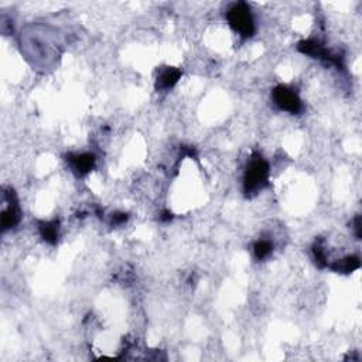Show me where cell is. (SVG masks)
Masks as SVG:
<instances>
[{
	"label": "cell",
	"instance_id": "6da1fadb",
	"mask_svg": "<svg viewBox=\"0 0 362 362\" xmlns=\"http://www.w3.org/2000/svg\"><path fill=\"white\" fill-rule=\"evenodd\" d=\"M269 174V166L260 156L252 159L245 173V191L254 193L262 188L267 181Z\"/></svg>",
	"mask_w": 362,
	"mask_h": 362
},
{
	"label": "cell",
	"instance_id": "7a4b0ae2",
	"mask_svg": "<svg viewBox=\"0 0 362 362\" xmlns=\"http://www.w3.org/2000/svg\"><path fill=\"white\" fill-rule=\"evenodd\" d=\"M228 21L232 29L243 37H251L255 31V25L249 7L245 3H236L228 12Z\"/></svg>",
	"mask_w": 362,
	"mask_h": 362
},
{
	"label": "cell",
	"instance_id": "3957f363",
	"mask_svg": "<svg viewBox=\"0 0 362 362\" xmlns=\"http://www.w3.org/2000/svg\"><path fill=\"white\" fill-rule=\"evenodd\" d=\"M273 99L279 108L287 110L290 114H299L302 109V102L297 97V94H295V90L282 86V85L273 90Z\"/></svg>",
	"mask_w": 362,
	"mask_h": 362
},
{
	"label": "cell",
	"instance_id": "277c9868",
	"mask_svg": "<svg viewBox=\"0 0 362 362\" xmlns=\"http://www.w3.org/2000/svg\"><path fill=\"white\" fill-rule=\"evenodd\" d=\"M70 162L73 163L74 169L79 171L81 174H85V173H89L90 170L94 169L95 157H94V154H89V153L75 154V156H70Z\"/></svg>",
	"mask_w": 362,
	"mask_h": 362
},
{
	"label": "cell",
	"instance_id": "5b68a950",
	"mask_svg": "<svg viewBox=\"0 0 362 362\" xmlns=\"http://www.w3.org/2000/svg\"><path fill=\"white\" fill-rule=\"evenodd\" d=\"M361 266L359 259L356 256H348L343 260H338L331 266L332 270L338 272V273H351V272L356 270Z\"/></svg>",
	"mask_w": 362,
	"mask_h": 362
},
{
	"label": "cell",
	"instance_id": "8992f818",
	"mask_svg": "<svg viewBox=\"0 0 362 362\" xmlns=\"http://www.w3.org/2000/svg\"><path fill=\"white\" fill-rule=\"evenodd\" d=\"M181 71L177 68H167L162 75H160V86L162 88H171L173 85L177 84V81L180 79Z\"/></svg>",
	"mask_w": 362,
	"mask_h": 362
},
{
	"label": "cell",
	"instance_id": "52a82bcc",
	"mask_svg": "<svg viewBox=\"0 0 362 362\" xmlns=\"http://www.w3.org/2000/svg\"><path fill=\"white\" fill-rule=\"evenodd\" d=\"M40 234L44 241L49 243H55L58 239V222H46L40 227Z\"/></svg>",
	"mask_w": 362,
	"mask_h": 362
},
{
	"label": "cell",
	"instance_id": "ba28073f",
	"mask_svg": "<svg viewBox=\"0 0 362 362\" xmlns=\"http://www.w3.org/2000/svg\"><path fill=\"white\" fill-rule=\"evenodd\" d=\"M18 221V215H17V210L16 207L12 206L10 208H7L6 211L2 214V227L3 230H7V228H12L14 227Z\"/></svg>",
	"mask_w": 362,
	"mask_h": 362
},
{
	"label": "cell",
	"instance_id": "9c48e42d",
	"mask_svg": "<svg viewBox=\"0 0 362 362\" xmlns=\"http://www.w3.org/2000/svg\"><path fill=\"white\" fill-rule=\"evenodd\" d=\"M272 249H273V246H272L270 242L259 241V242H256V245H255V255H256V258H258V259H265L266 256H269V255H270Z\"/></svg>",
	"mask_w": 362,
	"mask_h": 362
},
{
	"label": "cell",
	"instance_id": "30bf717a",
	"mask_svg": "<svg viewBox=\"0 0 362 362\" xmlns=\"http://www.w3.org/2000/svg\"><path fill=\"white\" fill-rule=\"evenodd\" d=\"M314 255H315V260H317V263L320 266H326L327 262H326V255H324V252H323V247L321 246H314Z\"/></svg>",
	"mask_w": 362,
	"mask_h": 362
},
{
	"label": "cell",
	"instance_id": "8fae6325",
	"mask_svg": "<svg viewBox=\"0 0 362 362\" xmlns=\"http://www.w3.org/2000/svg\"><path fill=\"white\" fill-rule=\"evenodd\" d=\"M126 214H116L115 218H114V222L115 223H122L126 221Z\"/></svg>",
	"mask_w": 362,
	"mask_h": 362
},
{
	"label": "cell",
	"instance_id": "7c38bea8",
	"mask_svg": "<svg viewBox=\"0 0 362 362\" xmlns=\"http://www.w3.org/2000/svg\"><path fill=\"white\" fill-rule=\"evenodd\" d=\"M355 230H356V236L359 238V236H361V231H359L361 230V225H359V217L355 219Z\"/></svg>",
	"mask_w": 362,
	"mask_h": 362
}]
</instances>
